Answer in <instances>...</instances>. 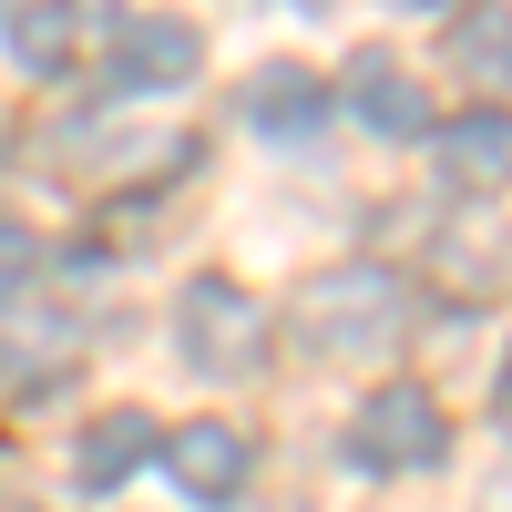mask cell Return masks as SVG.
<instances>
[{
	"label": "cell",
	"mask_w": 512,
	"mask_h": 512,
	"mask_svg": "<svg viewBox=\"0 0 512 512\" xmlns=\"http://www.w3.org/2000/svg\"><path fill=\"white\" fill-rule=\"evenodd\" d=\"M441 451H451V420H441V400L420 390V379H379L359 400V420H349V461L359 472H431Z\"/></svg>",
	"instance_id": "3"
},
{
	"label": "cell",
	"mask_w": 512,
	"mask_h": 512,
	"mask_svg": "<svg viewBox=\"0 0 512 512\" xmlns=\"http://www.w3.org/2000/svg\"><path fill=\"white\" fill-rule=\"evenodd\" d=\"M175 338H185V359H195L205 379H256L267 349H277V318L256 308L236 277H195L185 308H175Z\"/></svg>",
	"instance_id": "2"
},
{
	"label": "cell",
	"mask_w": 512,
	"mask_h": 512,
	"mask_svg": "<svg viewBox=\"0 0 512 512\" xmlns=\"http://www.w3.org/2000/svg\"><path fill=\"white\" fill-rule=\"evenodd\" d=\"M451 62L461 72H502L512 62V0H472V11L451 21Z\"/></svg>",
	"instance_id": "10"
},
{
	"label": "cell",
	"mask_w": 512,
	"mask_h": 512,
	"mask_svg": "<svg viewBox=\"0 0 512 512\" xmlns=\"http://www.w3.org/2000/svg\"><path fill=\"white\" fill-rule=\"evenodd\" d=\"M349 113L369 123V134H390V144L431 134V93H420V72H400L390 52H369V62H359V82H349Z\"/></svg>",
	"instance_id": "8"
},
{
	"label": "cell",
	"mask_w": 512,
	"mask_h": 512,
	"mask_svg": "<svg viewBox=\"0 0 512 512\" xmlns=\"http://www.w3.org/2000/svg\"><path fill=\"white\" fill-rule=\"evenodd\" d=\"M502 431H512V359H502Z\"/></svg>",
	"instance_id": "12"
},
{
	"label": "cell",
	"mask_w": 512,
	"mask_h": 512,
	"mask_svg": "<svg viewBox=\"0 0 512 512\" xmlns=\"http://www.w3.org/2000/svg\"><path fill=\"white\" fill-rule=\"evenodd\" d=\"M31 256H41V246H31L11 216H0V287H11V277H31Z\"/></svg>",
	"instance_id": "11"
},
{
	"label": "cell",
	"mask_w": 512,
	"mask_h": 512,
	"mask_svg": "<svg viewBox=\"0 0 512 512\" xmlns=\"http://www.w3.org/2000/svg\"><path fill=\"white\" fill-rule=\"evenodd\" d=\"M246 113H256V134H277V144H308L318 123H328V82H318L308 62H277V72H256Z\"/></svg>",
	"instance_id": "9"
},
{
	"label": "cell",
	"mask_w": 512,
	"mask_h": 512,
	"mask_svg": "<svg viewBox=\"0 0 512 512\" xmlns=\"http://www.w3.org/2000/svg\"><path fill=\"white\" fill-rule=\"evenodd\" d=\"M287 318L308 349L328 359H369V349H390V338L410 328V287L390 267H369V256H349V267H318L308 287L287 297Z\"/></svg>",
	"instance_id": "1"
},
{
	"label": "cell",
	"mask_w": 512,
	"mask_h": 512,
	"mask_svg": "<svg viewBox=\"0 0 512 512\" xmlns=\"http://www.w3.org/2000/svg\"><path fill=\"white\" fill-rule=\"evenodd\" d=\"M154 451H164V431H154L144 410H103L93 431H82V451H72V482H82V492H123Z\"/></svg>",
	"instance_id": "7"
},
{
	"label": "cell",
	"mask_w": 512,
	"mask_h": 512,
	"mask_svg": "<svg viewBox=\"0 0 512 512\" xmlns=\"http://www.w3.org/2000/svg\"><path fill=\"white\" fill-rule=\"evenodd\" d=\"M205 72V31L175 11H134L113 31V82H144V93H175V82Z\"/></svg>",
	"instance_id": "4"
},
{
	"label": "cell",
	"mask_w": 512,
	"mask_h": 512,
	"mask_svg": "<svg viewBox=\"0 0 512 512\" xmlns=\"http://www.w3.org/2000/svg\"><path fill=\"white\" fill-rule=\"evenodd\" d=\"M431 164H441V185H451V195H492V185H512V113H502V103L451 113Z\"/></svg>",
	"instance_id": "6"
},
{
	"label": "cell",
	"mask_w": 512,
	"mask_h": 512,
	"mask_svg": "<svg viewBox=\"0 0 512 512\" xmlns=\"http://www.w3.org/2000/svg\"><path fill=\"white\" fill-rule=\"evenodd\" d=\"M410 11H431V0H410Z\"/></svg>",
	"instance_id": "13"
},
{
	"label": "cell",
	"mask_w": 512,
	"mask_h": 512,
	"mask_svg": "<svg viewBox=\"0 0 512 512\" xmlns=\"http://www.w3.org/2000/svg\"><path fill=\"white\" fill-rule=\"evenodd\" d=\"M164 472H175V492H195V502H236L246 472H256V441L236 420H185V431H164Z\"/></svg>",
	"instance_id": "5"
}]
</instances>
